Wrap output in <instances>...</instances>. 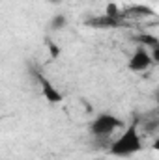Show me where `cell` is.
<instances>
[{"mask_svg": "<svg viewBox=\"0 0 159 160\" xmlns=\"http://www.w3.org/2000/svg\"><path fill=\"white\" fill-rule=\"evenodd\" d=\"M142 151V136L139 134V125L131 123L120 136L118 140H112L109 153L112 157L125 158V157H133L137 153Z\"/></svg>", "mask_w": 159, "mask_h": 160, "instance_id": "1", "label": "cell"}, {"mask_svg": "<svg viewBox=\"0 0 159 160\" xmlns=\"http://www.w3.org/2000/svg\"><path fill=\"white\" fill-rule=\"evenodd\" d=\"M120 127H123V121L120 118L112 116V114H99L90 123V132L94 134V138H103V136L109 138Z\"/></svg>", "mask_w": 159, "mask_h": 160, "instance_id": "2", "label": "cell"}, {"mask_svg": "<svg viewBox=\"0 0 159 160\" xmlns=\"http://www.w3.org/2000/svg\"><path fill=\"white\" fill-rule=\"evenodd\" d=\"M154 63H156V62H154L150 50H148L146 47H140V45H139V47L135 48L133 56L129 58L127 67H129V71H133V73H144V71H148Z\"/></svg>", "mask_w": 159, "mask_h": 160, "instance_id": "3", "label": "cell"}, {"mask_svg": "<svg viewBox=\"0 0 159 160\" xmlns=\"http://www.w3.org/2000/svg\"><path fill=\"white\" fill-rule=\"evenodd\" d=\"M34 75H36V80H38V84H40V88H41V95H43L51 104H58V102L64 101V95L54 88V84L47 78V77H43L41 73H34Z\"/></svg>", "mask_w": 159, "mask_h": 160, "instance_id": "4", "label": "cell"}, {"mask_svg": "<svg viewBox=\"0 0 159 160\" xmlns=\"http://www.w3.org/2000/svg\"><path fill=\"white\" fill-rule=\"evenodd\" d=\"M156 11L148 6H140V4H135V6H129L125 8L122 13H120V19H144V17H154Z\"/></svg>", "mask_w": 159, "mask_h": 160, "instance_id": "5", "label": "cell"}, {"mask_svg": "<svg viewBox=\"0 0 159 160\" xmlns=\"http://www.w3.org/2000/svg\"><path fill=\"white\" fill-rule=\"evenodd\" d=\"M68 26V17L64 15V13H56L52 19H51V22H49V28L52 30V32H60V30H64Z\"/></svg>", "mask_w": 159, "mask_h": 160, "instance_id": "6", "label": "cell"}, {"mask_svg": "<svg viewBox=\"0 0 159 160\" xmlns=\"http://www.w3.org/2000/svg\"><path fill=\"white\" fill-rule=\"evenodd\" d=\"M88 24L90 26H96V28H112V26H116L118 24V21H112V19H109V17H97V19H92V21H88Z\"/></svg>", "mask_w": 159, "mask_h": 160, "instance_id": "7", "label": "cell"}, {"mask_svg": "<svg viewBox=\"0 0 159 160\" xmlns=\"http://www.w3.org/2000/svg\"><path fill=\"white\" fill-rule=\"evenodd\" d=\"M135 39L140 43V47H150V48H157L159 47V39L156 36H150V34H140V36H137Z\"/></svg>", "mask_w": 159, "mask_h": 160, "instance_id": "8", "label": "cell"}, {"mask_svg": "<svg viewBox=\"0 0 159 160\" xmlns=\"http://www.w3.org/2000/svg\"><path fill=\"white\" fill-rule=\"evenodd\" d=\"M120 8L118 4H114V2H109L107 4V9H105V17H109V19H112V21H120Z\"/></svg>", "mask_w": 159, "mask_h": 160, "instance_id": "9", "label": "cell"}, {"mask_svg": "<svg viewBox=\"0 0 159 160\" xmlns=\"http://www.w3.org/2000/svg\"><path fill=\"white\" fill-rule=\"evenodd\" d=\"M49 54H51V58H58L60 56V47L56 43H52V41H49Z\"/></svg>", "mask_w": 159, "mask_h": 160, "instance_id": "10", "label": "cell"}, {"mask_svg": "<svg viewBox=\"0 0 159 160\" xmlns=\"http://www.w3.org/2000/svg\"><path fill=\"white\" fill-rule=\"evenodd\" d=\"M47 2H49L51 6H60V4H62V0H47Z\"/></svg>", "mask_w": 159, "mask_h": 160, "instance_id": "11", "label": "cell"}]
</instances>
